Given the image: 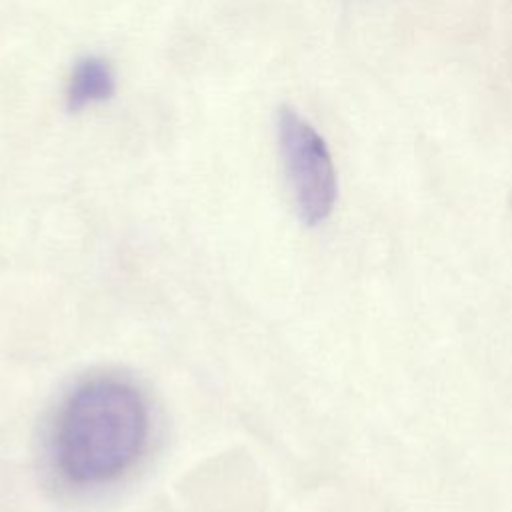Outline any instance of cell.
Wrapping results in <instances>:
<instances>
[{
  "label": "cell",
  "mask_w": 512,
  "mask_h": 512,
  "mask_svg": "<svg viewBox=\"0 0 512 512\" xmlns=\"http://www.w3.org/2000/svg\"><path fill=\"white\" fill-rule=\"evenodd\" d=\"M150 432L140 390L116 376L78 384L64 400L52 434L58 472L76 486H100L126 474Z\"/></svg>",
  "instance_id": "1"
},
{
  "label": "cell",
  "mask_w": 512,
  "mask_h": 512,
  "mask_svg": "<svg viewBox=\"0 0 512 512\" xmlns=\"http://www.w3.org/2000/svg\"><path fill=\"white\" fill-rule=\"evenodd\" d=\"M278 144L300 220L324 222L336 202V170L324 138L292 108L278 112Z\"/></svg>",
  "instance_id": "2"
},
{
  "label": "cell",
  "mask_w": 512,
  "mask_h": 512,
  "mask_svg": "<svg viewBox=\"0 0 512 512\" xmlns=\"http://www.w3.org/2000/svg\"><path fill=\"white\" fill-rule=\"evenodd\" d=\"M112 94L114 72L104 58L86 56L76 62L66 88V102L70 110L78 112L86 106L108 100Z\"/></svg>",
  "instance_id": "3"
}]
</instances>
